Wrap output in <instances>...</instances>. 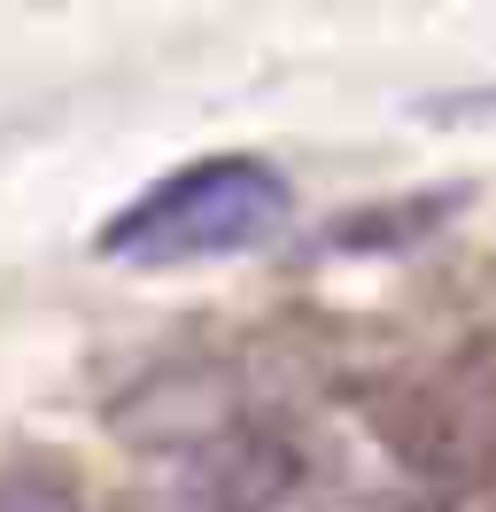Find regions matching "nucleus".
<instances>
[{"label": "nucleus", "mask_w": 496, "mask_h": 512, "mask_svg": "<svg viewBox=\"0 0 496 512\" xmlns=\"http://www.w3.org/2000/svg\"><path fill=\"white\" fill-rule=\"evenodd\" d=\"M287 218H295L287 171L248 148H217V156H194L163 171L155 187H140L93 233V256L124 272H186V264H225V256L279 241Z\"/></svg>", "instance_id": "f257e3e1"}, {"label": "nucleus", "mask_w": 496, "mask_h": 512, "mask_svg": "<svg viewBox=\"0 0 496 512\" xmlns=\"http://www.w3.org/2000/svg\"><path fill=\"white\" fill-rule=\"evenodd\" d=\"M372 443L427 489L496 481V326H473L450 350H427L365 388Z\"/></svg>", "instance_id": "f03ea898"}, {"label": "nucleus", "mask_w": 496, "mask_h": 512, "mask_svg": "<svg viewBox=\"0 0 496 512\" xmlns=\"http://www.w3.org/2000/svg\"><path fill=\"white\" fill-rule=\"evenodd\" d=\"M248 419H264L241 388V365L233 357H202V350H179V357H155L148 373H132L109 404V427H117L132 450H155V458H186V450L233 435Z\"/></svg>", "instance_id": "7ed1b4c3"}, {"label": "nucleus", "mask_w": 496, "mask_h": 512, "mask_svg": "<svg viewBox=\"0 0 496 512\" xmlns=\"http://www.w3.org/2000/svg\"><path fill=\"white\" fill-rule=\"evenodd\" d=\"M473 179H434V187H403V194H372V202H349L318 225V249L326 256H357V264H396V256H419L427 241H442L450 225L473 210Z\"/></svg>", "instance_id": "20e7f679"}, {"label": "nucleus", "mask_w": 496, "mask_h": 512, "mask_svg": "<svg viewBox=\"0 0 496 512\" xmlns=\"http://www.w3.org/2000/svg\"><path fill=\"white\" fill-rule=\"evenodd\" d=\"M0 512H93V489L62 450H8L0 458Z\"/></svg>", "instance_id": "39448f33"}, {"label": "nucleus", "mask_w": 496, "mask_h": 512, "mask_svg": "<svg viewBox=\"0 0 496 512\" xmlns=\"http://www.w3.org/2000/svg\"><path fill=\"white\" fill-rule=\"evenodd\" d=\"M411 117H427V125H481V117H496V86H465V94H434V101H419Z\"/></svg>", "instance_id": "423d86ee"}, {"label": "nucleus", "mask_w": 496, "mask_h": 512, "mask_svg": "<svg viewBox=\"0 0 496 512\" xmlns=\"http://www.w3.org/2000/svg\"><path fill=\"white\" fill-rule=\"evenodd\" d=\"M450 512H496V481H481V489H465V497H450Z\"/></svg>", "instance_id": "0eeeda50"}]
</instances>
